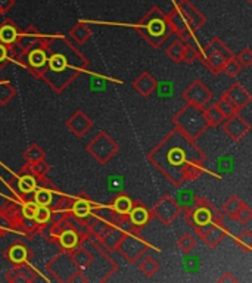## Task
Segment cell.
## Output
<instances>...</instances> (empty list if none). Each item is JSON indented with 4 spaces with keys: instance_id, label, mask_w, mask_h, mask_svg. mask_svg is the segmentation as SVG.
Wrapping results in <instances>:
<instances>
[{
    "instance_id": "1",
    "label": "cell",
    "mask_w": 252,
    "mask_h": 283,
    "mask_svg": "<svg viewBox=\"0 0 252 283\" xmlns=\"http://www.w3.org/2000/svg\"><path fill=\"white\" fill-rule=\"evenodd\" d=\"M149 161L159 170L168 181L174 186L185 183L183 168L188 164H204V152L179 130L168 134L153 151L147 155Z\"/></svg>"
},
{
    "instance_id": "2",
    "label": "cell",
    "mask_w": 252,
    "mask_h": 283,
    "mask_svg": "<svg viewBox=\"0 0 252 283\" xmlns=\"http://www.w3.org/2000/svg\"><path fill=\"white\" fill-rule=\"evenodd\" d=\"M44 52L50 53L46 64L42 68L31 69V72L46 81L49 87L58 93L65 90L78 77V74L89 65L86 58L66 42L63 43V52L49 46H44Z\"/></svg>"
},
{
    "instance_id": "3",
    "label": "cell",
    "mask_w": 252,
    "mask_h": 283,
    "mask_svg": "<svg viewBox=\"0 0 252 283\" xmlns=\"http://www.w3.org/2000/svg\"><path fill=\"white\" fill-rule=\"evenodd\" d=\"M173 123L176 126V130L192 140L198 139L210 127L204 115V108H196L192 105H186L185 108H182L173 117Z\"/></svg>"
},
{
    "instance_id": "4",
    "label": "cell",
    "mask_w": 252,
    "mask_h": 283,
    "mask_svg": "<svg viewBox=\"0 0 252 283\" xmlns=\"http://www.w3.org/2000/svg\"><path fill=\"white\" fill-rule=\"evenodd\" d=\"M137 30L152 47L158 49L167 39V18L158 8H153L139 22Z\"/></svg>"
},
{
    "instance_id": "5",
    "label": "cell",
    "mask_w": 252,
    "mask_h": 283,
    "mask_svg": "<svg viewBox=\"0 0 252 283\" xmlns=\"http://www.w3.org/2000/svg\"><path fill=\"white\" fill-rule=\"evenodd\" d=\"M185 217L193 229L205 224H223V213L205 198H195V201L185 208Z\"/></svg>"
},
{
    "instance_id": "6",
    "label": "cell",
    "mask_w": 252,
    "mask_h": 283,
    "mask_svg": "<svg viewBox=\"0 0 252 283\" xmlns=\"http://www.w3.org/2000/svg\"><path fill=\"white\" fill-rule=\"evenodd\" d=\"M139 229L140 227L133 226L130 230H127L117 246V251L120 252V255L126 258L128 262L139 261L147 251V243L143 239H140Z\"/></svg>"
},
{
    "instance_id": "7",
    "label": "cell",
    "mask_w": 252,
    "mask_h": 283,
    "mask_svg": "<svg viewBox=\"0 0 252 283\" xmlns=\"http://www.w3.org/2000/svg\"><path fill=\"white\" fill-rule=\"evenodd\" d=\"M86 149L99 164H106L117 155L120 146L106 131H101L92 139Z\"/></svg>"
},
{
    "instance_id": "8",
    "label": "cell",
    "mask_w": 252,
    "mask_h": 283,
    "mask_svg": "<svg viewBox=\"0 0 252 283\" xmlns=\"http://www.w3.org/2000/svg\"><path fill=\"white\" fill-rule=\"evenodd\" d=\"M78 270V267L74 264L69 251H65L59 255H56L55 258H52L47 262V271L50 274V277H53L58 282H68L69 277Z\"/></svg>"
},
{
    "instance_id": "9",
    "label": "cell",
    "mask_w": 252,
    "mask_h": 283,
    "mask_svg": "<svg viewBox=\"0 0 252 283\" xmlns=\"http://www.w3.org/2000/svg\"><path fill=\"white\" fill-rule=\"evenodd\" d=\"M183 99L188 105L196 108H205V105L212 99V93L207 87V84L201 80H193L183 91Z\"/></svg>"
},
{
    "instance_id": "10",
    "label": "cell",
    "mask_w": 252,
    "mask_h": 283,
    "mask_svg": "<svg viewBox=\"0 0 252 283\" xmlns=\"http://www.w3.org/2000/svg\"><path fill=\"white\" fill-rule=\"evenodd\" d=\"M182 214V207L177 204V201L171 196H162L153 207L152 216L156 217L161 223L170 224L173 223L179 216Z\"/></svg>"
},
{
    "instance_id": "11",
    "label": "cell",
    "mask_w": 252,
    "mask_h": 283,
    "mask_svg": "<svg viewBox=\"0 0 252 283\" xmlns=\"http://www.w3.org/2000/svg\"><path fill=\"white\" fill-rule=\"evenodd\" d=\"M223 130L233 142H239L240 139H243L248 134V131L251 130V124L248 121H245L240 115L234 114V115L226 118Z\"/></svg>"
},
{
    "instance_id": "12",
    "label": "cell",
    "mask_w": 252,
    "mask_h": 283,
    "mask_svg": "<svg viewBox=\"0 0 252 283\" xmlns=\"http://www.w3.org/2000/svg\"><path fill=\"white\" fill-rule=\"evenodd\" d=\"M66 127L75 137H81L87 131H90V129L93 127V121L87 114H84L81 109H78L69 117V120L66 121Z\"/></svg>"
},
{
    "instance_id": "13",
    "label": "cell",
    "mask_w": 252,
    "mask_h": 283,
    "mask_svg": "<svg viewBox=\"0 0 252 283\" xmlns=\"http://www.w3.org/2000/svg\"><path fill=\"white\" fill-rule=\"evenodd\" d=\"M223 96L237 109V112L251 104V94H249V91H248L245 87H242L239 83H234V84L223 94Z\"/></svg>"
},
{
    "instance_id": "14",
    "label": "cell",
    "mask_w": 252,
    "mask_h": 283,
    "mask_svg": "<svg viewBox=\"0 0 252 283\" xmlns=\"http://www.w3.org/2000/svg\"><path fill=\"white\" fill-rule=\"evenodd\" d=\"M17 44H20V46L22 47V50H25V52H30V50H33V49H43V50H44L46 39L42 37V36L36 31V28L30 27V28L25 31V34L17 37Z\"/></svg>"
},
{
    "instance_id": "15",
    "label": "cell",
    "mask_w": 252,
    "mask_h": 283,
    "mask_svg": "<svg viewBox=\"0 0 252 283\" xmlns=\"http://www.w3.org/2000/svg\"><path fill=\"white\" fill-rule=\"evenodd\" d=\"M127 230H130V229L126 227V226L114 224V226H111L109 230L99 239V242H101V245L105 248L106 252H108V251H115L117 246H118V243H120V240L123 239V236H124V233H126Z\"/></svg>"
},
{
    "instance_id": "16",
    "label": "cell",
    "mask_w": 252,
    "mask_h": 283,
    "mask_svg": "<svg viewBox=\"0 0 252 283\" xmlns=\"http://www.w3.org/2000/svg\"><path fill=\"white\" fill-rule=\"evenodd\" d=\"M36 279H37V273L30 265H27L25 262L24 264H18L15 268H12L11 271L6 273V280L12 282V283H17V282L31 283Z\"/></svg>"
},
{
    "instance_id": "17",
    "label": "cell",
    "mask_w": 252,
    "mask_h": 283,
    "mask_svg": "<svg viewBox=\"0 0 252 283\" xmlns=\"http://www.w3.org/2000/svg\"><path fill=\"white\" fill-rule=\"evenodd\" d=\"M156 87H158V83H156V80L149 72H142L133 81V88L136 91H139L142 96H145V98L150 96V94L156 90Z\"/></svg>"
},
{
    "instance_id": "18",
    "label": "cell",
    "mask_w": 252,
    "mask_h": 283,
    "mask_svg": "<svg viewBox=\"0 0 252 283\" xmlns=\"http://www.w3.org/2000/svg\"><path fill=\"white\" fill-rule=\"evenodd\" d=\"M224 238H226V230L221 227V224H212V226L201 236V239H202V240L205 242V245L210 246V248H217Z\"/></svg>"
},
{
    "instance_id": "19",
    "label": "cell",
    "mask_w": 252,
    "mask_h": 283,
    "mask_svg": "<svg viewBox=\"0 0 252 283\" xmlns=\"http://www.w3.org/2000/svg\"><path fill=\"white\" fill-rule=\"evenodd\" d=\"M150 217H152V213L146 207H143L142 204H137V205L133 204L131 210L128 211V218H130L131 224L136 227L145 226L150 220Z\"/></svg>"
},
{
    "instance_id": "20",
    "label": "cell",
    "mask_w": 252,
    "mask_h": 283,
    "mask_svg": "<svg viewBox=\"0 0 252 283\" xmlns=\"http://www.w3.org/2000/svg\"><path fill=\"white\" fill-rule=\"evenodd\" d=\"M201 59L204 62V65L212 72V74H220L223 72V68L227 62L226 58L220 56V55H215V53H204L201 52Z\"/></svg>"
},
{
    "instance_id": "21",
    "label": "cell",
    "mask_w": 252,
    "mask_h": 283,
    "mask_svg": "<svg viewBox=\"0 0 252 283\" xmlns=\"http://www.w3.org/2000/svg\"><path fill=\"white\" fill-rule=\"evenodd\" d=\"M201 52H204V53H215V55H220V56H223V58H226L227 61L229 59H231L233 58V53H231V50L220 40V39H212L207 46H205V49L204 50H201Z\"/></svg>"
},
{
    "instance_id": "22",
    "label": "cell",
    "mask_w": 252,
    "mask_h": 283,
    "mask_svg": "<svg viewBox=\"0 0 252 283\" xmlns=\"http://www.w3.org/2000/svg\"><path fill=\"white\" fill-rule=\"evenodd\" d=\"M6 257H8V260H9L11 262L17 264V265H18V264H24V262L27 261V258H28V249H27V246L22 245V243H15V245H12V246L8 249Z\"/></svg>"
},
{
    "instance_id": "23",
    "label": "cell",
    "mask_w": 252,
    "mask_h": 283,
    "mask_svg": "<svg viewBox=\"0 0 252 283\" xmlns=\"http://www.w3.org/2000/svg\"><path fill=\"white\" fill-rule=\"evenodd\" d=\"M80 239H81V236H80L77 232H74L72 229H68V230L62 232V233L58 236L56 240L61 243V246H62L65 251H69V249L75 248V246L80 243Z\"/></svg>"
},
{
    "instance_id": "24",
    "label": "cell",
    "mask_w": 252,
    "mask_h": 283,
    "mask_svg": "<svg viewBox=\"0 0 252 283\" xmlns=\"http://www.w3.org/2000/svg\"><path fill=\"white\" fill-rule=\"evenodd\" d=\"M140 271L143 273V276L146 277H152L159 271V262L156 261L155 257L150 255H143L140 258V264H139Z\"/></svg>"
},
{
    "instance_id": "25",
    "label": "cell",
    "mask_w": 252,
    "mask_h": 283,
    "mask_svg": "<svg viewBox=\"0 0 252 283\" xmlns=\"http://www.w3.org/2000/svg\"><path fill=\"white\" fill-rule=\"evenodd\" d=\"M49 173V165L47 162L43 161H39V162H28L24 168H22V174H28V175H33L34 178H40V177H44L46 174Z\"/></svg>"
},
{
    "instance_id": "26",
    "label": "cell",
    "mask_w": 252,
    "mask_h": 283,
    "mask_svg": "<svg viewBox=\"0 0 252 283\" xmlns=\"http://www.w3.org/2000/svg\"><path fill=\"white\" fill-rule=\"evenodd\" d=\"M47 61L46 52L43 49H33L28 52V66L30 69H37L42 68Z\"/></svg>"
},
{
    "instance_id": "27",
    "label": "cell",
    "mask_w": 252,
    "mask_h": 283,
    "mask_svg": "<svg viewBox=\"0 0 252 283\" xmlns=\"http://www.w3.org/2000/svg\"><path fill=\"white\" fill-rule=\"evenodd\" d=\"M204 115H205V118H207V123H208V126H211V127H217V126H220L226 118H224V115L221 114V111L218 109V107L214 104V105H211L210 108H205L204 109Z\"/></svg>"
},
{
    "instance_id": "28",
    "label": "cell",
    "mask_w": 252,
    "mask_h": 283,
    "mask_svg": "<svg viewBox=\"0 0 252 283\" xmlns=\"http://www.w3.org/2000/svg\"><path fill=\"white\" fill-rule=\"evenodd\" d=\"M183 50H185V42L183 40H176L173 42L167 49V56L170 58L171 62L180 64L183 59Z\"/></svg>"
},
{
    "instance_id": "29",
    "label": "cell",
    "mask_w": 252,
    "mask_h": 283,
    "mask_svg": "<svg viewBox=\"0 0 252 283\" xmlns=\"http://www.w3.org/2000/svg\"><path fill=\"white\" fill-rule=\"evenodd\" d=\"M2 211L5 213V216H6V217H8V220L11 221L12 229H17L18 223L24 218L22 211H21V207H20V205H17V204H11V205H8L6 208H3Z\"/></svg>"
},
{
    "instance_id": "30",
    "label": "cell",
    "mask_w": 252,
    "mask_h": 283,
    "mask_svg": "<svg viewBox=\"0 0 252 283\" xmlns=\"http://www.w3.org/2000/svg\"><path fill=\"white\" fill-rule=\"evenodd\" d=\"M185 42V40H183ZM201 59V49L195 43H186L185 42V50H183V59L182 62L185 64H192L195 61Z\"/></svg>"
},
{
    "instance_id": "31",
    "label": "cell",
    "mask_w": 252,
    "mask_h": 283,
    "mask_svg": "<svg viewBox=\"0 0 252 283\" xmlns=\"http://www.w3.org/2000/svg\"><path fill=\"white\" fill-rule=\"evenodd\" d=\"M15 94H17V90L9 81H0V105L9 104Z\"/></svg>"
},
{
    "instance_id": "32",
    "label": "cell",
    "mask_w": 252,
    "mask_h": 283,
    "mask_svg": "<svg viewBox=\"0 0 252 283\" xmlns=\"http://www.w3.org/2000/svg\"><path fill=\"white\" fill-rule=\"evenodd\" d=\"M71 37L78 43V44H83V43H86L89 39H90V30L87 28V25H84V24H78L75 25L72 30H71Z\"/></svg>"
},
{
    "instance_id": "33",
    "label": "cell",
    "mask_w": 252,
    "mask_h": 283,
    "mask_svg": "<svg viewBox=\"0 0 252 283\" xmlns=\"http://www.w3.org/2000/svg\"><path fill=\"white\" fill-rule=\"evenodd\" d=\"M234 242L237 245L239 249L245 251V252H251V246H252V232L249 229H245L243 232H240L236 238Z\"/></svg>"
},
{
    "instance_id": "34",
    "label": "cell",
    "mask_w": 252,
    "mask_h": 283,
    "mask_svg": "<svg viewBox=\"0 0 252 283\" xmlns=\"http://www.w3.org/2000/svg\"><path fill=\"white\" fill-rule=\"evenodd\" d=\"M52 191H49V189H43V187H36V194L33 196V202L36 205H46L49 207L50 202H52Z\"/></svg>"
},
{
    "instance_id": "35",
    "label": "cell",
    "mask_w": 252,
    "mask_h": 283,
    "mask_svg": "<svg viewBox=\"0 0 252 283\" xmlns=\"http://www.w3.org/2000/svg\"><path fill=\"white\" fill-rule=\"evenodd\" d=\"M133 207V202L128 196L126 195H118L114 201V205H112V210L118 214H128V211L131 210Z\"/></svg>"
},
{
    "instance_id": "36",
    "label": "cell",
    "mask_w": 252,
    "mask_h": 283,
    "mask_svg": "<svg viewBox=\"0 0 252 283\" xmlns=\"http://www.w3.org/2000/svg\"><path fill=\"white\" fill-rule=\"evenodd\" d=\"M18 37V31L15 30L14 25H2L0 27V43L3 44H11L14 42H17Z\"/></svg>"
},
{
    "instance_id": "37",
    "label": "cell",
    "mask_w": 252,
    "mask_h": 283,
    "mask_svg": "<svg viewBox=\"0 0 252 283\" xmlns=\"http://www.w3.org/2000/svg\"><path fill=\"white\" fill-rule=\"evenodd\" d=\"M242 202H243V201H240L237 196L229 198V199L224 202V205H223V214L227 216L229 218H234V214H236L237 210L240 208Z\"/></svg>"
},
{
    "instance_id": "38",
    "label": "cell",
    "mask_w": 252,
    "mask_h": 283,
    "mask_svg": "<svg viewBox=\"0 0 252 283\" xmlns=\"http://www.w3.org/2000/svg\"><path fill=\"white\" fill-rule=\"evenodd\" d=\"M177 245H179V249H180L183 254H190V252L196 248V239H195L192 235L186 233V235H183V236L179 238Z\"/></svg>"
},
{
    "instance_id": "39",
    "label": "cell",
    "mask_w": 252,
    "mask_h": 283,
    "mask_svg": "<svg viewBox=\"0 0 252 283\" xmlns=\"http://www.w3.org/2000/svg\"><path fill=\"white\" fill-rule=\"evenodd\" d=\"M24 156H25L27 162H31V164H33V162H39V161H43V159H44V151H43L39 145L33 143V145L25 151Z\"/></svg>"
},
{
    "instance_id": "40",
    "label": "cell",
    "mask_w": 252,
    "mask_h": 283,
    "mask_svg": "<svg viewBox=\"0 0 252 283\" xmlns=\"http://www.w3.org/2000/svg\"><path fill=\"white\" fill-rule=\"evenodd\" d=\"M17 227H18L20 230H22L24 233H27V235H33V233H36V232L40 230V224L34 220V217H24V218L18 223Z\"/></svg>"
},
{
    "instance_id": "41",
    "label": "cell",
    "mask_w": 252,
    "mask_h": 283,
    "mask_svg": "<svg viewBox=\"0 0 252 283\" xmlns=\"http://www.w3.org/2000/svg\"><path fill=\"white\" fill-rule=\"evenodd\" d=\"M18 189L21 194H33L36 191V178L33 175L24 174L18 181Z\"/></svg>"
},
{
    "instance_id": "42",
    "label": "cell",
    "mask_w": 252,
    "mask_h": 283,
    "mask_svg": "<svg viewBox=\"0 0 252 283\" xmlns=\"http://www.w3.org/2000/svg\"><path fill=\"white\" fill-rule=\"evenodd\" d=\"M90 211H92L90 202H87L86 199L74 201V205H72V210H71V213H74L78 217H87L90 214Z\"/></svg>"
},
{
    "instance_id": "43",
    "label": "cell",
    "mask_w": 252,
    "mask_h": 283,
    "mask_svg": "<svg viewBox=\"0 0 252 283\" xmlns=\"http://www.w3.org/2000/svg\"><path fill=\"white\" fill-rule=\"evenodd\" d=\"M251 218H252V210H251V207H249L248 204L242 202V205H240V208L237 210V213L234 214V218H233V220L239 221L240 224H248V223L251 221Z\"/></svg>"
},
{
    "instance_id": "44",
    "label": "cell",
    "mask_w": 252,
    "mask_h": 283,
    "mask_svg": "<svg viewBox=\"0 0 252 283\" xmlns=\"http://www.w3.org/2000/svg\"><path fill=\"white\" fill-rule=\"evenodd\" d=\"M50 214H52V210H50L49 207H46V205H37V207H36V213H34V220H36L40 226H43V224H46V223L50 220Z\"/></svg>"
},
{
    "instance_id": "45",
    "label": "cell",
    "mask_w": 252,
    "mask_h": 283,
    "mask_svg": "<svg viewBox=\"0 0 252 283\" xmlns=\"http://www.w3.org/2000/svg\"><path fill=\"white\" fill-rule=\"evenodd\" d=\"M217 107H218V109L221 111V114L224 115V118H229V117H231V115H234V114H237V109L224 98V96H221L220 99H218V102L215 104Z\"/></svg>"
},
{
    "instance_id": "46",
    "label": "cell",
    "mask_w": 252,
    "mask_h": 283,
    "mask_svg": "<svg viewBox=\"0 0 252 283\" xmlns=\"http://www.w3.org/2000/svg\"><path fill=\"white\" fill-rule=\"evenodd\" d=\"M242 65L236 61V58L233 56L231 59H229L227 62H226V65H224V68H223V72H226V75H229V77H236L240 71H242Z\"/></svg>"
},
{
    "instance_id": "47",
    "label": "cell",
    "mask_w": 252,
    "mask_h": 283,
    "mask_svg": "<svg viewBox=\"0 0 252 283\" xmlns=\"http://www.w3.org/2000/svg\"><path fill=\"white\" fill-rule=\"evenodd\" d=\"M24 52L25 50H22V47L20 44H17V42H14L11 44H6V56H8V59H12V61L18 62Z\"/></svg>"
},
{
    "instance_id": "48",
    "label": "cell",
    "mask_w": 252,
    "mask_h": 283,
    "mask_svg": "<svg viewBox=\"0 0 252 283\" xmlns=\"http://www.w3.org/2000/svg\"><path fill=\"white\" fill-rule=\"evenodd\" d=\"M236 61H237L242 66H249V65H252V52H251V49H248V47L242 49V50L236 55Z\"/></svg>"
},
{
    "instance_id": "49",
    "label": "cell",
    "mask_w": 252,
    "mask_h": 283,
    "mask_svg": "<svg viewBox=\"0 0 252 283\" xmlns=\"http://www.w3.org/2000/svg\"><path fill=\"white\" fill-rule=\"evenodd\" d=\"M108 187H109L111 192L121 194L123 189H124V180H123V177H109V180H108Z\"/></svg>"
},
{
    "instance_id": "50",
    "label": "cell",
    "mask_w": 252,
    "mask_h": 283,
    "mask_svg": "<svg viewBox=\"0 0 252 283\" xmlns=\"http://www.w3.org/2000/svg\"><path fill=\"white\" fill-rule=\"evenodd\" d=\"M195 201V195L190 192V191H182L179 194V199H177V204L182 207V208H186L189 207L192 202Z\"/></svg>"
},
{
    "instance_id": "51",
    "label": "cell",
    "mask_w": 252,
    "mask_h": 283,
    "mask_svg": "<svg viewBox=\"0 0 252 283\" xmlns=\"http://www.w3.org/2000/svg\"><path fill=\"white\" fill-rule=\"evenodd\" d=\"M36 204L33 201H28V202H24V205L21 207V211H22V216L24 217H34V213H36Z\"/></svg>"
},
{
    "instance_id": "52",
    "label": "cell",
    "mask_w": 252,
    "mask_h": 283,
    "mask_svg": "<svg viewBox=\"0 0 252 283\" xmlns=\"http://www.w3.org/2000/svg\"><path fill=\"white\" fill-rule=\"evenodd\" d=\"M8 65V56H6V44L0 43V69Z\"/></svg>"
},
{
    "instance_id": "53",
    "label": "cell",
    "mask_w": 252,
    "mask_h": 283,
    "mask_svg": "<svg viewBox=\"0 0 252 283\" xmlns=\"http://www.w3.org/2000/svg\"><path fill=\"white\" fill-rule=\"evenodd\" d=\"M0 227L5 229L6 232H8L9 229H12V224H11V221L8 220V217L5 216L3 211H0Z\"/></svg>"
},
{
    "instance_id": "54",
    "label": "cell",
    "mask_w": 252,
    "mask_h": 283,
    "mask_svg": "<svg viewBox=\"0 0 252 283\" xmlns=\"http://www.w3.org/2000/svg\"><path fill=\"white\" fill-rule=\"evenodd\" d=\"M14 5V0H0V11L5 12Z\"/></svg>"
},
{
    "instance_id": "55",
    "label": "cell",
    "mask_w": 252,
    "mask_h": 283,
    "mask_svg": "<svg viewBox=\"0 0 252 283\" xmlns=\"http://www.w3.org/2000/svg\"><path fill=\"white\" fill-rule=\"evenodd\" d=\"M198 267V258H188L186 260V268L188 270H195Z\"/></svg>"
},
{
    "instance_id": "56",
    "label": "cell",
    "mask_w": 252,
    "mask_h": 283,
    "mask_svg": "<svg viewBox=\"0 0 252 283\" xmlns=\"http://www.w3.org/2000/svg\"><path fill=\"white\" fill-rule=\"evenodd\" d=\"M218 282H220V283H224V282H233V283H234L236 279H234L230 273H224V274L218 279Z\"/></svg>"
},
{
    "instance_id": "57",
    "label": "cell",
    "mask_w": 252,
    "mask_h": 283,
    "mask_svg": "<svg viewBox=\"0 0 252 283\" xmlns=\"http://www.w3.org/2000/svg\"><path fill=\"white\" fill-rule=\"evenodd\" d=\"M5 233H6V230H5V229H2V227H0V239H2V238L5 236Z\"/></svg>"
},
{
    "instance_id": "58",
    "label": "cell",
    "mask_w": 252,
    "mask_h": 283,
    "mask_svg": "<svg viewBox=\"0 0 252 283\" xmlns=\"http://www.w3.org/2000/svg\"><path fill=\"white\" fill-rule=\"evenodd\" d=\"M0 14H2V11H0Z\"/></svg>"
}]
</instances>
